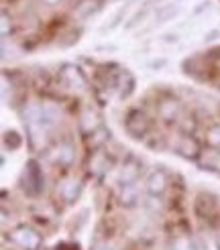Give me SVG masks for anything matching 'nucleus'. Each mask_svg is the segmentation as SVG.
Segmentation results:
<instances>
[{"instance_id":"obj_22","label":"nucleus","mask_w":220,"mask_h":250,"mask_svg":"<svg viewBox=\"0 0 220 250\" xmlns=\"http://www.w3.org/2000/svg\"><path fill=\"white\" fill-rule=\"evenodd\" d=\"M171 250H198V248H196V244L188 238V236H177L174 240V248Z\"/></svg>"},{"instance_id":"obj_23","label":"nucleus","mask_w":220,"mask_h":250,"mask_svg":"<svg viewBox=\"0 0 220 250\" xmlns=\"http://www.w3.org/2000/svg\"><path fill=\"white\" fill-rule=\"evenodd\" d=\"M0 22H2V27H0V33H2V37H8L10 29H12V21L8 17V12L2 10V15H0Z\"/></svg>"},{"instance_id":"obj_26","label":"nucleus","mask_w":220,"mask_h":250,"mask_svg":"<svg viewBox=\"0 0 220 250\" xmlns=\"http://www.w3.org/2000/svg\"><path fill=\"white\" fill-rule=\"evenodd\" d=\"M218 248H220V236H218Z\"/></svg>"},{"instance_id":"obj_7","label":"nucleus","mask_w":220,"mask_h":250,"mask_svg":"<svg viewBox=\"0 0 220 250\" xmlns=\"http://www.w3.org/2000/svg\"><path fill=\"white\" fill-rule=\"evenodd\" d=\"M157 116L163 122H177L181 118V102L174 96H163L157 102Z\"/></svg>"},{"instance_id":"obj_10","label":"nucleus","mask_w":220,"mask_h":250,"mask_svg":"<svg viewBox=\"0 0 220 250\" xmlns=\"http://www.w3.org/2000/svg\"><path fill=\"white\" fill-rule=\"evenodd\" d=\"M167 185H169V177L163 169H155L149 177H147V193L151 197H161L167 191Z\"/></svg>"},{"instance_id":"obj_18","label":"nucleus","mask_w":220,"mask_h":250,"mask_svg":"<svg viewBox=\"0 0 220 250\" xmlns=\"http://www.w3.org/2000/svg\"><path fill=\"white\" fill-rule=\"evenodd\" d=\"M100 8H102V0H80V4L76 6V12L80 17L88 19V17L96 15Z\"/></svg>"},{"instance_id":"obj_2","label":"nucleus","mask_w":220,"mask_h":250,"mask_svg":"<svg viewBox=\"0 0 220 250\" xmlns=\"http://www.w3.org/2000/svg\"><path fill=\"white\" fill-rule=\"evenodd\" d=\"M21 181H22V189L29 195H39L45 189V177H43V171L37 161H29L27 163Z\"/></svg>"},{"instance_id":"obj_19","label":"nucleus","mask_w":220,"mask_h":250,"mask_svg":"<svg viewBox=\"0 0 220 250\" xmlns=\"http://www.w3.org/2000/svg\"><path fill=\"white\" fill-rule=\"evenodd\" d=\"M108 136H110V132H108L106 128L100 126L96 132H92V134L86 136V145H88L92 151H98V148H102V145L108 141Z\"/></svg>"},{"instance_id":"obj_15","label":"nucleus","mask_w":220,"mask_h":250,"mask_svg":"<svg viewBox=\"0 0 220 250\" xmlns=\"http://www.w3.org/2000/svg\"><path fill=\"white\" fill-rule=\"evenodd\" d=\"M116 90H118V96L125 100V98H129L131 94H132V90H134V78L131 76V71H120L118 76H116Z\"/></svg>"},{"instance_id":"obj_11","label":"nucleus","mask_w":220,"mask_h":250,"mask_svg":"<svg viewBox=\"0 0 220 250\" xmlns=\"http://www.w3.org/2000/svg\"><path fill=\"white\" fill-rule=\"evenodd\" d=\"M110 165H112V159L108 157V153H104L102 148H98V151H92L90 153V159H88V171L92 175H96V177H100V175H104Z\"/></svg>"},{"instance_id":"obj_6","label":"nucleus","mask_w":220,"mask_h":250,"mask_svg":"<svg viewBox=\"0 0 220 250\" xmlns=\"http://www.w3.org/2000/svg\"><path fill=\"white\" fill-rule=\"evenodd\" d=\"M143 173V161L137 159L134 155H129L125 159V163L120 165V171H118V183L120 185H132L141 177Z\"/></svg>"},{"instance_id":"obj_16","label":"nucleus","mask_w":220,"mask_h":250,"mask_svg":"<svg viewBox=\"0 0 220 250\" xmlns=\"http://www.w3.org/2000/svg\"><path fill=\"white\" fill-rule=\"evenodd\" d=\"M139 187L137 185H120V195H118V199H120V204L125 206V208H132V206H137V202H139Z\"/></svg>"},{"instance_id":"obj_21","label":"nucleus","mask_w":220,"mask_h":250,"mask_svg":"<svg viewBox=\"0 0 220 250\" xmlns=\"http://www.w3.org/2000/svg\"><path fill=\"white\" fill-rule=\"evenodd\" d=\"M206 145L220 148V124H212V126L206 130Z\"/></svg>"},{"instance_id":"obj_12","label":"nucleus","mask_w":220,"mask_h":250,"mask_svg":"<svg viewBox=\"0 0 220 250\" xmlns=\"http://www.w3.org/2000/svg\"><path fill=\"white\" fill-rule=\"evenodd\" d=\"M73 159H76V148H73V145L67 141L59 143L51 151V161L59 167H69L73 163Z\"/></svg>"},{"instance_id":"obj_20","label":"nucleus","mask_w":220,"mask_h":250,"mask_svg":"<svg viewBox=\"0 0 220 250\" xmlns=\"http://www.w3.org/2000/svg\"><path fill=\"white\" fill-rule=\"evenodd\" d=\"M21 145H22V136L17 130L4 132V146L6 148H10V151H17V148H21Z\"/></svg>"},{"instance_id":"obj_17","label":"nucleus","mask_w":220,"mask_h":250,"mask_svg":"<svg viewBox=\"0 0 220 250\" xmlns=\"http://www.w3.org/2000/svg\"><path fill=\"white\" fill-rule=\"evenodd\" d=\"M179 12V6L174 4V2H169V4H163V6H159L157 12H155V24H163L167 21H171L176 15Z\"/></svg>"},{"instance_id":"obj_14","label":"nucleus","mask_w":220,"mask_h":250,"mask_svg":"<svg viewBox=\"0 0 220 250\" xmlns=\"http://www.w3.org/2000/svg\"><path fill=\"white\" fill-rule=\"evenodd\" d=\"M78 126H80V130H82L86 136H88V134H92V132H96L98 128H100L102 122H100V116H98L92 108H86L82 114H80Z\"/></svg>"},{"instance_id":"obj_24","label":"nucleus","mask_w":220,"mask_h":250,"mask_svg":"<svg viewBox=\"0 0 220 250\" xmlns=\"http://www.w3.org/2000/svg\"><path fill=\"white\" fill-rule=\"evenodd\" d=\"M43 2H45L47 6H57L59 2H64V0H43Z\"/></svg>"},{"instance_id":"obj_3","label":"nucleus","mask_w":220,"mask_h":250,"mask_svg":"<svg viewBox=\"0 0 220 250\" xmlns=\"http://www.w3.org/2000/svg\"><path fill=\"white\" fill-rule=\"evenodd\" d=\"M174 151L179 157L188 159V161H196V163H198V159H200V155L204 151V146L200 145V141L196 139L194 134H179L176 145H174Z\"/></svg>"},{"instance_id":"obj_1","label":"nucleus","mask_w":220,"mask_h":250,"mask_svg":"<svg viewBox=\"0 0 220 250\" xmlns=\"http://www.w3.org/2000/svg\"><path fill=\"white\" fill-rule=\"evenodd\" d=\"M151 118L145 114L141 108H131L125 116V130L134 141H145L151 134Z\"/></svg>"},{"instance_id":"obj_8","label":"nucleus","mask_w":220,"mask_h":250,"mask_svg":"<svg viewBox=\"0 0 220 250\" xmlns=\"http://www.w3.org/2000/svg\"><path fill=\"white\" fill-rule=\"evenodd\" d=\"M61 76V82H64L69 90H84L86 85H88V80H86L84 71L80 67H76L73 63H66L59 71Z\"/></svg>"},{"instance_id":"obj_13","label":"nucleus","mask_w":220,"mask_h":250,"mask_svg":"<svg viewBox=\"0 0 220 250\" xmlns=\"http://www.w3.org/2000/svg\"><path fill=\"white\" fill-rule=\"evenodd\" d=\"M198 165L204 171H210V173L220 175V148L206 146L202 151V155H200V159H198Z\"/></svg>"},{"instance_id":"obj_25","label":"nucleus","mask_w":220,"mask_h":250,"mask_svg":"<svg viewBox=\"0 0 220 250\" xmlns=\"http://www.w3.org/2000/svg\"><path fill=\"white\" fill-rule=\"evenodd\" d=\"M92 250H112V248H110L108 244H96Z\"/></svg>"},{"instance_id":"obj_5","label":"nucleus","mask_w":220,"mask_h":250,"mask_svg":"<svg viewBox=\"0 0 220 250\" xmlns=\"http://www.w3.org/2000/svg\"><path fill=\"white\" fill-rule=\"evenodd\" d=\"M194 211H196V216L202 218V220H208V222H212L214 216H218V202H216V197L210 195V193H198L196 195V202H194Z\"/></svg>"},{"instance_id":"obj_9","label":"nucleus","mask_w":220,"mask_h":250,"mask_svg":"<svg viewBox=\"0 0 220 250\" xmlns=\"http://www.w3.org/2000/svg\"><path fill=\"white\" fill-rule=\"evenodd\" d=\"M80 191H82V183H80V179L71 177V175H67V177H64V179L57 183V195L64 199L66 204L76 202Z\"/></svg>"},{"instance_id":"obj_4","label":"nucleus","mask_w":220,"mask_h":250,"mask_svg":"<svg viewBox=\"0 0 220 250\" xmlns=\"http://www.w3.org/2000/svg\"><path fill=\"white\" fill-rule=\"evenodd\" d=\"M10 238L17 246H21L24 250H39L41 244H43L41 234L37 230H33V228H29V226H17L10 232Z\"/></svg>"}]
</instances>
